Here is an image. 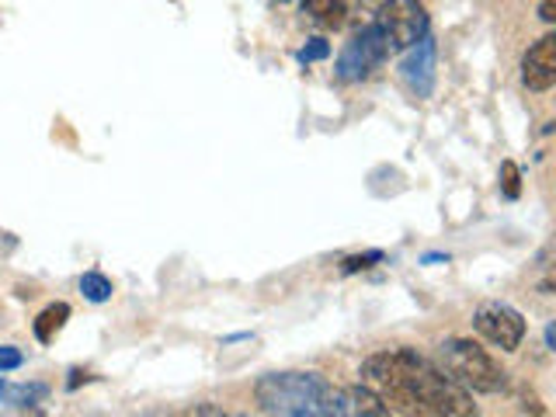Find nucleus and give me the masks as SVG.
<instances>
[{"mask_svg": "<svg viewBox=\"0 0 556 417\" xmlns=\"http://www.w3.org/2000/svg\"><path fill=\"white\" fill-rule=\"evenodd\" d=\"M344 404H348V417H396L369 387L344 390Z\"/></svg>", "mask_w": 556, "mask_h": 417, "instance_id": "1a4fd4ad", "label": "nucleus"}, {"mask_svg": "<svg viewBox=\"0 0 556 417\" xmlns=\"http://www.w3.org/2000/svg\"><path fill=\"white\" fill-rule=\"evenodd\" d=\"M400 77L410 87L414 98H428L434 87V39L425 35L421 42H414L407 49L404 63H400Z\"/></svg>", "mask_w": 556, "mask_h": 417, "instance_id": "6e6552de", "label": "nucleus"}, {"mask_svg": "<svg viewBox=\"0 0 556 417\" xmlns=\"http://www.w3.org/2000/svg\"><path fill=\"white\" fill-rule=\"evenodd\" d=\"M473 327L483 341H491L501 352H518L521 338H526V317L508 303H483L473 313Z\"/></svg>", "mask_w": 556, "mask_h": 417, "instance_id": "423d86ee", "label": "nucleus"}, {"mask_svg": "<svg viewBox=\"0 0 556 417\" xmlns=\"http://www.w3.org/2000/svg\"><path fill=\"white\" fill-rule=\"evenodd\" d=\"M330 56V46L324 39H309L303 49H300V60L303 63H317V60H327Z\"/></svg>", "mask_w": 556, "mask_h": 417, "instance_id": "2eb2a0df", "label": "nucleus"}, {"mask_svg": "<svg viewBox=\"0 0 556 417\" xmlns=\"http://www.w3.org/2000/svg\"><path fill=\"white\" fill-rule=\"evenodd\" d=\"M188 417H230V414H223V410L213 407V404H199L195 410H188Z\"/></svg>", "mask_w": 556, "mask_h": 417, "instance_id": "f3484780", "label": "nucleus"}, {"mask_svg": "<svg viewBox=\"0 0 556 417\" xmlns=\"http://www.w3.org/2000/svg\"><path fill=\"white\" fill-rule=\"evenodd\" d=\"M303 14L320 28H341L348 4L344 0H303Z\"/></svg>", "mask_w": 556, "mask_h": 417, "instance_id": "9d476101", "label": "nucleus"}, {"mask_svg": "<svg viewBox=\"0 0 556 417\" xmlns=\"http://www.w3.org/2000/svg\"><path fill=\"white\" fill-rule=\"evenodd\" d=\"M372 25L382 31L390 52L410 49L414 42H421L428 35V14H425L421 0H387V4L379 8Z\"/></svg>", "mask_w": 556, "mask_h": 417, "instance_id": "20e7f679", "label": "nucleus"}, {"mask_svg": "<svg viewBox=\"0 0 556 417\" xmlns=\"http://www.w3.org/2000/svg\"><path fill=\"white\" fill-rule=\"evenodd\" d=\"M376 261H382V251L355 254V257H348V261H344V265H341V271H344V275H352V271H362V268H372Z\"/></svg>", "mask_w": 556, "mask_h": 417, "instance_id": "4468645a", "label": "nucleus"}, {"mask_svg": "<svg viewBox=\"0 0 556 417\" xmlns=\"http://www.w3.org/2000/svg\"><path fill=\"white\" fill-rule=\"evenodd\" d=\"M22 365H25V355L17 352V348L0 344V372H14V369H22Z\"/></svg>", "mask_w": 556, "mask_h": 417, "instance_id": "dca6fc26", "label": "nucleus"}, {"mask_svg": "<svg viewBox=\"0 0 556 417\" xmlns=\"http://www.w3.org/2000/svg\"><path fill=\"white\" fill-rule=\"evenodd\" d=\"M358 376L362 387H369L396 417H434L410 376V348H393V352L369 355L362 362Z\"/></svg>", "mask_w": 556, "mask_h": 417, "instance_id": "f03ea898", "label": "nucleus"}, {"mask_svg": "<svg viewBox=\"0 0 556 417\" xmlns=\"http://www.w3.org/2000/svg\"><path fill=\"white\" fill-rule=\"evenodd\" d=\"M254 396L271 417H348L344 393L317 372H271L261 376Z\"/></svg>", "mask_w": 556, "mask_h": 417, "instance_id": "f257e3e1", "label": "nucleus"}, {"mask_svg": "<svg viewBox=\"0 0 556 417\" xmlns=\"http://www.w3.org/2000/svg\"><path fill=\"white\" fill-rule=\"evenodd\" d=\"M0 390H4V382H0Z\"/></svg>", "mask_w": 556, "mask_h": 417, "instance_id": "a211bd4d", "label": "nucleus"}, {"mask_svg": "<svg viewBox=\"0 0 556 417\" xmlns=\"http://www.w3.org/2000/svg\"><path fill=\"white\" fill-rule=\"evenodd\" d=\"M390 56V46L382 39V31L376 25H365L352 42L341 49L338 56V77L341 80H365L372 70Z\"/></svg>", "mask_w": 556, "mask_h": 417, "instance_id": "39448f33", "label": "nucleus"}, {"mask_svg": "<svg viewBox=\"0 0 556 417\" xmlns=\"http://www.w3.org/2000/svg\"><path fill=\"white\" fill-rule=\"evenodd\" d=\"M439 355L445 365V376H452L469 393H501L508 387V372L501 362L469 338H445L439 344Z\"/></svg>", "mask_w": 556, "mask_h": 417, "instance_id": "7ed1b4c3", "label": "nucleus"}, {"mask_svg": "<svg viewBox=\"0 0 556 417\" xmlns=\"http://www.w3.org/2000/svg\"><path fill=\"white\" fill-rule=\"evenodd\" d=\"M66 320H70V306H66V303H52V306H46V309L39 313V317H35V338H39L42 344H49V341L63 330Z\"/></svg>", "mask_w": 556, "mask_h": 417, "instance_id": "9b49d317", "label": "nucleus"}, {"mask_svg": "<svg viewBox=\"0 0 556 417\" xmlns=\"http://www.w3.org/2000/svg\"><path fill=\"white\" fill-rule=\"evenodd\" d=\"M521 80L535 94H546L556 84V35H543L529 46L526 60H521Z\"/></svg>", "mask_w": 556, "mask_h": 417, "instance_id": "0eeeda50", "label": "nucleus"}, {"mask_svg": "<svg viewBox=\"0 0 556 417\" xmlns=\"http://www.w3.org/2000/svg\"><path fill=\"white\" fill-rule=\"evenodd\" d=\"M501 191L508 199H518L521 195V170H518L515 161H504L501 164Z\"/></svg>", "mask_w": 556, "mask_h": 417, "instance_id": "ddd939ff", "label": "nucleus"}, {"mask_svg": "<svg viewBox=\"0 0 556 417\" xmlns=\"http://www.w3.org/2000/svg\"><path fill=\"white\" fill-rule=\"evenodd\" d=\"M80 292H84V300H91V303L112 300V278H104L101 271H87L80 275Z\"/></svg>", "mask_w": 556, "mask_h": 417, "instance_id": "f8f14e48", "label": "nucleus"}]
</instances>
